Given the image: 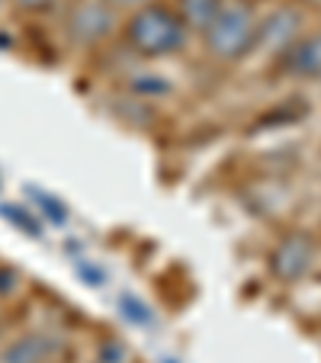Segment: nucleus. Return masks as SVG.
I'll use <instances>...</instances> for the list:
<instances>
[{
    "label": "nucleus",
    "instance_id": "nucleus-1",
    "mask_svg": "<svg viewBox=\"0 0 321 363\" xmlns=\"http://www.w3.org/2000/svg\"><path fill=\"white\" fill-rule=\"evenodd\" d=\"M129 42L135 52L148 58L157 55H174L180 52L186 42V26L177 13L164 7H142L135 16L129 20Z\"/></svg>",
    "mask_w": 321,
    "mask_h": 363
},
{
    "label": "nucleus",
    "instance_id": "nucleus-2",
    "mask_svg": "<svg viewBox=\"0 0 321 363\" xmlns=\"http://www.w3.org/2000/svg\"><path fill=\"white\" fill-rule=\"evenodd\" d=\"M257 42V23L247 7H222L215 20L205 26V48L215 58H241Z\"/></svg>",
    "mask_w": 321,
    "mask_h": 363
},
{
    "label": "nucleus",
    "instance_id": "nucleus-3",
    "mask_svg": "<svg viewBox=\"0 0 321 363\" xmlns=\"http://www.w3.org/2000/svg\"><path fill=\"white\" fill-rule=\"evenodd\" d=\"M116 26V16L106 4H81V7L71 10L68 16V33L74 42L81 45H94V42H103Z\"/></svg>",
    "mask_w": 321,
    "mask_h": 363
},
{
    "label": "nucleus",
    "instance_id": "nucleus-4",
    "mask_svg": "<svg viewBox=\"0 0 321 363\" xmlns=\"http://www.w3.org/2000/svg\"><path fill=\"white\" fill-rule=\"evenodd\" d=\"M315 261V245L308 235H286L270 254V267L280 280H299Z\"/></svg>",
    "mask_w": 321,
    "mask_h": 363
},
{
    "label": "nucleus",
    "instance_id": "nucleus-5",
    "mask_svg": "<svg viewBox=\"0 0 321 363\" xmlns=\"http://www.w3.org/2000/svg\"><path fill=\"white\" fill-rule=\"evenodd\" d=\"M62 350V341L52 335H23L0 350V363H48Z\"/></svg>",
    "mask_w": 321,
    "mask_h": 363
},
{
    "label": "nucleus",
    "instance_id": "nucleus-6",
    "mask_svg": "<svg viewBox=\"0 0 321 363\" xmlns=\"http://www.w3.org/2000/svg\"><path fill=\"white\" fill-rule=\"evenodd\" d=\"M283 68L295 77L321 81V33L295 42V45L286 52V58H283Z\"/></svg>",
    "mask_w": 321,
    "mask_h": 363
},
{
    "label": "nucleus",
    "instance_id": "nucleus-7",
    "mask_svg": "<svg viewBox=\"0 0 321 363\" xmlns=\"http://www.w3.org/2000/svg\"><path fill=\"white\" fill-rule=\"evenodd\" d=\"M295 29H299V16H295L293 10H280V13H274L264 26H257V39L270 42V45H283V42H289L295 35Z\"/></svg>",
    "mask_w": 321,
    "mask_h": 363
},
{
    "label": "nucleus",
    "instance_id": "nucleus-8",
    "mask_svg": "<svg viewBox=\"0 0 321 363\" xmlns=\"http://www.w3.org/2000/svg\"><path fill=\"white\" fill-rule=\"evenodd\" d=\"M0 216H4L7 222H13L16 228H23L29 238H42L39 219H35L33 209H26V206H10V203H4V206H0Z\"/></svg>",
    "mask_w": 321,
    "mask_h": 363
},
{
    "label": "nucleus",
    "instance_id": "nucleus-9",
    "mask_svg": "<svg viewBox=\"0 0 321 363\" xmlns=\"http://www.w3.org/2000/svg\"><path fill=\"white\" fill-rule=\"evenodd\" d=\"M29 196L35 199V206H39L42 213L48 216V219L55 222V225H64L68 222V206L62 203V199H55V196H48V193H42V190H35V186H29Z\"/></svg>",
    "mask_w": 321,
    "mask_h": 363
},
{
    "label": "nucleus",
    "instance_id": "nucleus-10",
    "mask_svg": "<svg viewBox=\"0 0 321 363\" xmlns=\"http://www.w3.org/2000/svg\"><path fill=\"white\" fill-rule=\"evenodd\" d=\"M222 10V0H186V16L193 26H209L215 20V13Z\"/></svg>",
    "mask_w": 321,
    "mask_h": 363
},
{
    "label": "nucleus",
    "instance_id": "nucleus-11",
    "mask_svg": "<svg viewBox=\"0 0 321 363\" xmlns=\"http://www.w3.org/2000/svg\"><path fill=\"white\" fill-rule=\"evenodd\" d=\"M119 308H123V315L129 318L132 325H145V328H148V325L154 322V315H151V308L145 306L142 299H135L132 293H123V296H119Z\"/></svg>",
    "mask_w": 321,
    "mask_h": 363
},
{
    "label": "nucleus",
    "instance_id": "nucleus-12",
    "mask_svg": "<svg viewBox=\"0 0 321 363\" xmlns=\"http://www.w3.org/2000/svg\"><path fill=\"white\" fill-rule=\"evenodd\" d=\"M96 363H129V350L119 341H103L100 354H96Z\"/></svg>",
    "mask_w": 321,
    "mask_h": 363
},
{
    "label": "nucleus",
    "instance_id": "nucleus-13",
    "mask_svg": "<svg viewBox=\"0 0 321 363\" xmlns=\"http://www.w3.org/2000/svg\"><path fill=\"white\" fill-rule=\"evenodd\" d=\"M132 90L135 94H167L171 90V84H167V77H132Z\"/></svg>",
    "mask_w": 321,
    "mask_h": 363
},
{
    "label": "nucleus",
    "instance_id": "nucleus-14",
    "mask_svg": "<svg viewBox=\"0 0 321 363\" xmlns=\"http://www.w3.org/2000/svg\"><path fill=\"white\" fill-rule=\"evenodd\" d=\"M77 270H81V277H84V280H94V283H103V274H100V270H96V267H84V264H81V267H77Z\"/></svg>",
    "mask_w": 321,
    "mask_h": 363
},
{
    "label": "nucleus",
    "instance_id": "nucleus-15",
    "mask_svg": "<svg viewBox=\"0 0 321 363\" xmlns=\"http://www.w3.org/2000/svg\"><path fill=\"white\" fill-rule=\"evenodd\" d=\"M20 7H45V4H52V0H16Z\"/></svg>",
    "mask_w": 321,
    "mask_h": 363
},
{
    "label": "nucleus",
    "instance_id": "nucleus-16",
    "mask_svg": "<svg viewBox=\"0 0 321 363\" xmlns=\"http://www.w3.org/2000/svg\"><path fill=\"white\" fill-rule=\"evenodd\" d=\"M110 4H138V0H110Z\"/></svg>",
    "mask_w": 321,
    "mask_h": 363
},
{
    "label": "nucleus",
    "instance_id": "nucleus-17",
    "mask_svg": "<svg viewBox=\"0 0 321 363\" xmlns=\"http://www.w3.org/2000/svg\"><path fill=\"white\" fill-rule=\"evenodd\" d=\"M161 363H177V360H174V357H164V360H161Z\"/></svg>",
    "mask_w": 321,
    "mask_h": 363
}]
</instances>
